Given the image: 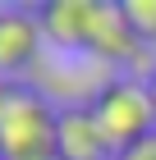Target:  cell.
<instances>
[{
	"label": "cell",
	"instance_id": "6da1fadb",
	"mask_svg": "<svg viewBox=\"0 0 156 160\" xmlns=\"http://www.w3.org/2000/svg\"><path fill=\"white\" fill-rule=\"evenodd\" d=\"M55 105L46 92L14 82L0 114V160H51L55 156Z\"/></svg>",
	"mask_w": 156,
	"mask_h": 160
},
{
	"label": "cell",
	"instance_id": "7a4b0ae2",
	"mask_svg": "<svg viewBox=\"0 0 156 160\" xmlns=\"http://www.w3.org/2000/svg\"><path fill=\"white\" fill-rule=\"evenodd\" d=\"M92 114L101 123L106 142L115 147V156H124L129 147H138L143 137L156 133V105H152V92H147L143 78H115V82L92 101Z\"/></svg>",
	"mask_w": 156,
	"mask_h": 160
},
{
	"label": "cell",
	"instance_id": "3957f363",
	"mask_svg": "<svg viewBox=\"0 0 156 160\" xmlns=\"http://www.w3.org/2000/svg\"><path fill=\"white\" fill-rule=\"evenodd\" d=\"M96 18H101V0H46L37 9L41 37L64 55H87L92 50Z\"/></svg>",
	"mask_w": 156,
	"mask_h": 160
},
{
	"label": "cell",
	"instance_id": "277c9868",
	"mask_svg": "<svg viewBox=\"0 0 156 160\" xmlns=\"http://www.w3.org/2000/svg\"><path fill=\"white\" fill-rule=\"evenodd\" d=\"M55 156L60 160H115L92 105H60L55 114Z\"/></svg>",
	"mask_w": 156,
	"mask_h": 160
},
{
	"label": "cell",
	"instance_id": "5b68a950",
	"mask_svg": "<svg viewBox=\"0 0 156 160\" xmlns=\"http://www.w3.org/2000/svg\"><path fill=\"white\" fill-rule=\"evenodd\" d=\"M41 23L28 9H0V78L14 82L41 60Z\"/></svg>",
	"mask_w": 156,
	"mask_h": 160
},
{
	"label": "cell",
	"instance_id": "8992f818",
	"mask_svg": "<svg viewBox=\"0 0 156 160\" xmlns=\"http://www.w3.org/2000/svg\"><path fill=\"white\" fill-rule=\"evenodd\" d=\"M87 55L101 60V64H110V69H120V64H143V41L133 37V28L124 23L120 0H115V5L101 0V18H96L92 50H87Z\"/></svg>",
	"mask_w": 156,
	"mask_h": 160
},
{
	"label": "cell",
	"instance_id": "52a82bcc",
	"mask_svg": "<svg viewBox=\"0 0 156 160\" xmlns=\"http://www.w3.org/2000/svg\"><path fill=\"white\" fill-rule=\"evenodd\" d=\"M120 14H124V23L133 28V37L143 46L156 41V0H120Z\"/></svg>",
	"mask_w": 156,
	"mask_h": 160
},
{
	"label": "cell",
	"instance_id": "ba28073f",
	"mask_svg": "<svg viewBox=\"0 0 156 160\" xmlns=\"http://www.w3.org/2000/svg\"><path fill=\"white\" fill-rule=\"evenodd\" d=\"M9 92H14V82H5V78H0V114H5V105H9Z\"/></svg>",
	"mask_w": 156,
	"mask_h": 160
},
{
	"label": "cell",
	"instance_id": "9c48e42d",
	"mask_svg": "<svg viewBox=\"0 0 156 160\" xmlns=\"http://www.w3.org/2000/svg\"><path fill=\"white\" fill-rule=\"evenodd\" d=\"M143 82H147V92H152V105H156V64L147 69V78H143Z\"/></svg>",
	"mask_w": 156,
	"mask_h": 160
},
{
	"label": "cell",
	"instance_id": "30bf717a",
	"mask_svg": "<svg viewBox=\"0 0 156 160\" xmlns=\"http://www.w3.org/2000/svg\"><path fill=\"white\" fill-rule=\"evenodd\" d=\"M51 160H60V156H51Z\"/></svg>",
	"mask_w": 156,
	"mask_h": 160
}]
</instances>
